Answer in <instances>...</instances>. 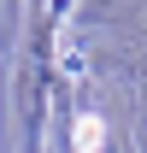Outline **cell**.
<instances>
[{
    "instance_id": "cell-1",
    "label": "cell",
    "mask_w": 147,
    "mask_h": 153,
    "mask_svg": "<svg viewBox=\"0 0 147 153\" xmlns=\"http://www.w3.org/2000/svg\"><path fill=\"white\" fill-rule=\"evenodd\" d=\"M100 141H106V124L94 112H82L76 118V153H100Z\"/></svg>"
}]
</instances>
